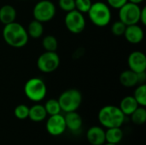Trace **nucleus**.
Wrapping results in <instances>:
<instances>
[{
	"label": "nucleus",
	"mask_w": 146,
	"mask_h": 145,
	"mask_svg": "<svg viewBox=\"0 0 146 145\" xmlns=\"http://www.w3.org/2000/svg\"><path fill=\"white\" fill-rule=\"evenodd\" d=\"M17 16L16 9L10 4H4L0 7V22L7 25L15 21Z\"/></svg>",
	"instance_id": "nucleus-15"
},
{
	"label": "nucleus",
	"mask_w": 146,
	"mask_h": 145,
	"mask_svg": "<svg viewBox=\"0 0 146 145\" xmlns=\"http://www.w3.org/2000/svg\"><path fill=\"white\" fill-rule=\"evenodd\" d=\"M42 46L45 51H56L58 48L57 38L54 35H46L43 38Z\"/></svg>",
	"instance_id": "nucleus-21"
},
{
	"label": "nucleus",
	"mask_w": 146,
	"mask_h": 145,
	"mask_svg": "<svg viewBox=\"0 0 146 145\" xmlns=\"http://www.w3.org/2000/svg\"><path fill=\"white\" fill-rule=\"evenodd\" d=\"M27 29V32L28 34V37L32 38H39L43 36L44 34V25L42 22L33 19L31 21L28 25Z\"/></svg>",
	"instance_id": "nucleus-19"
},
{
	"label": "nucleus",
	"mask_w": 146,
	"mask_h": 145,
	"mask_svg": "<svg viewBox=\"0 0 146 145\" xmlns=\"http://www.w3.org/2000/svg\"><path fill=\"white\" fill-rule=\"evenodd\" d=\"M137 78H138V84H145L146 81V73L145 71L137 73Z\"/></svg>",
	"instance_id": "nucleus-30"
},
{
	"label": "nucleus",
	"mask_w": 146,
	"mask_h": 145,
	"mask_svg": "<svg viewBox=\"0 0 146 145\" xmlns=\"http://www.w3.org/2000/svg\"><path fill=\"white\" fill-rule=\"evenodd\" d=\"M64 119H65L66 127L70 132L75 133V132H79L81 130L83 125V120L82 117L80 115V114H78L76 111L65 113Z\"/></svg>",
	"instance_id": "nucleus-14"
},
{
	"label": "nucleus",
	"mask_w": 146,
	"mask_h": 145,
	"mask_svg": "<svg viewBox=\"0 0 146 145\" xmlns=\"http://www.w3.org/2000/svg\"><path fill=\"white\" fill-rule=\"evenodd\" d=\"M90 145H92V144H90Z\"/></svg>",
	"instance_id": "nucleus-35"
},
{
	"label": "nucleus",
	"mask_w": 146,
	"mask_h": 145,
	"mask_svg": "<svg viewBox=\"0 0 146 145\" xmlns=\"http://www.w3.org/2000/svg\"><path fill=\"white\" fill-rule=\"evenodd\" d=\"M139 22H141L144 26H145L146 25V7L141 8L140 17H139Z\"/></svg>",
	"instance_id": "nucleus-31"
},
{
	"label": "nucleus",
	"mask_w": 146,
	"mask_h": 145,
	"mask_svg": "<svg viewBox=\"0 0 146 145\" xmlns=\"http://www.w3.org/2000/svg\"><path fill=\"white\" fill-rule=\"evenodd\" d=\"M56 8L50 0L38 1L33 9V18L42 23L50 21L56 15Z\"/></svg>",
	"instance_id": "nucleus-6"
},
{
	"label": "nucleus",
	"mask_w": 146,
	"mask_h": 145,
	"mask_svg": "<svg viewBox=\"0 0 146 145\" xmlns=\"http://www.w3.org/2000/svg\"><path fill=\"white\" fill-rule=\"evenodd\" d=\"M111 8L102 1L92 3L90 9L87 12L90 21L98 27L108 26L112 18Z\"/></svg>",
	"instance_id": "nucleus-3"
},
{
	"label": "nucleus",
	"mask_w": 146,
	"mask_h": 145,
	"mask_svg": "<svg viewBox=\"0 0 146 145\" xmlns=\"http://www.w3.org/2000/svg\"><path fill=\"white\" fill-rule=\"evenodd\" d=\"M24 94L27 99L34 103H39L44 99L47 94V86L40 78H31L24 85Z\"/></svg>",
	"instance_id": "nucleus-4"
},
{
	"label": "nucleus",
	"mask_w": 146,
	"mask_h": 145,
	"mask_svg": "<svg viewBox=\"0 0 146 145\" xmlns=\"http://www.w3.org/2000/svg\"><path fill=\"white\" fill-rule=\"evenodd\" d=\"M29 108L25 104H19L14 109L15 116L19 120H25L28 118Z\"/></svg>",
	"instance_id": "nucleus-25"
},
{
	"label": "nucleus",
	"mask_w": 146,
	"mask_h": 145,
	"mask_svg": "<svg viewBox=\"0 0 146 145\" xmlns=\"http://www.w3.org/2000/svg\"><path fill=\"white\" fill-rule=\"evenodd\" d=\"M44 106L40 103H36L29 108L28 118L33 122H41L46 119L47 116Z\"/></svg>",
	"instance_id": "nucleus-16"
},
{
	"label": "nucleus",
	"mask_w": 146,
	"mask_h": 145,
	"mask_svg": "<svg viewBox=\"0 0 146 145\" xmlns=\"http://www.w3.org/2000/svg\"><path fill=\"white\" fill-rule=\"evenodd\" d=\"M126 27H127V26L122 21L118 20V21H115L112 24V26H111V32L116 37L123 36L124 32H125V30H126Z\"/></svg>",
	"instance_id": "nucleus-26"
},
{
	"label": "nucleus",
	"mask_w": 146,
	"mask_h": 145,
	"mask_svg": "<svg viewBox=\"0 0 146 145\" xmlns=\"http://www.w3.org/2000/svg\"><path fill=\"white\" fill-rule=\"evenodd\" d=\"M46 131L51 136L56 137L63 134L67 130L64 115L61 114L50 115L45 124Z\"/></svg>",
	"instance_id": "nucleus-10"
},
{
	"label": "nucleus",
	"mask_w": 146,
	"mask_h": 145,
	"mask_svg": "<svg viewBox=\"0 0 146 145\" xmlns=\"http://www.w3.org/2000/svg\"><path fill=\"white\" fill-rule=\"evenodd\" d=\"M144 1L145 0H128V2H131V3H136V4H140Z\"/></svg>",
	"instance_id": "nucleus-32"
},
{
	"label": "nucleus",
	"mask_w": 146,
	"mask_h": 145,
	"mask_svg": "<svg viewBox=\"0 0 146 145\" xmlns=\"http://www.w3.org/2000/svg\"><path fill=\"white\" fill-rule=\"evenodd\" d=\"M132 121L135 125H143L146 121V109L145 107L139 106L130 115Z\"/></svg>",
	"instance_id": "nucleus-22"
},
{
	"label": "nucleus",
	"mask_w": 146,
	"mask_h": 145,
	"mask_svg": "<svg viewBox=\"0 0 146 145\" xmlns=\"http://www.w3.org/2000/svg\"><path fill=\"white\" fill-rule=\"evenodd\" d=\"M125 115L119 107L115 105H106L103 107L98 115V121L103 127L113 128L121 127L125 121Z\"/></svg>",
	"instance_id": "nucleus-2"
},
{
	"label": "nucleus",
	"mask_w": 146,
	"mask_h": 145,
	"mask_svg": "<svg viewBox=\"0 0 146 145\" xmlns=\"http://www.w3.org/2000/svg\"><path fill=\"white\" fill-rule=\"evenodd\" d=\"M103 145H117L115 144H111V143H104Z\"/></svg>",
	"instance_id": "nucleus-33"
},
{
	"label": "nucleus",
	"mask_w": 146,
	"mask_h": 145,
	"mask_svg": "<svg viewBox=\"0 0 146 145\" xmlns=\"http://www.w3.org/2000/svg\"><path fill=\"white\" fill-rule=\"evenodd\" d=\"M107 4L115 9H119L121 7H122L126 3L128 2V0H106Z\"/></svg>",
	"instance_id": "nucleus-29"
},
{
	"label": "nucleus",
	"mask_w": 146,
	"mask_h": 145,
	"mask_svg": "<svg viewBox=\"0 0 146 145\" xmlns=\"http://www.w3.org/2000/svg\"><path fill=\"white\" fill-rule=\"evenodd\" d=\"M60 56L56 51H44L37 59L38 70L44 73L55 72L60 66Z\"/></svg>",
	"instance_id": "nucleus-7"
},
{
	"label": "nucleus",
	"mask_w": 146,
	"mask_h": 145,
	"mask_svg": "<svg viewBox=\"0 0 146 145\" xmlns=\"http://www.w3.org/2000/svg\"><path fill=\"white\" fill-rule=\"evenodd\" d=\"M120 83L127 88L134 87L138 85V78H137V73L132 71L131 69L124 70L120 77H119Z\"/></svg>",
	"instance_id": "nucleus-18"
},
{
	"label": "nucleus",
	"mask_w": 146,
	"mask_h": 145,
	"mask_svg": "<svg viewBox=\"0 0 146 145\" xmlns=\"http://www.w3.org/2000/svg\"><path fill=\"white\" fill-rule=\"evenodd\" d=\"M118 10L119 20L122 21L126 26L139 24L141 12V8L139 4L127 2Z\"/></svg>",
	"instance_id": "nucleus-8"
},
{
	"label": "nucleus",
	"mask_w": 146,
	"mask_h": 145,
	"mask_svg": "<svg viewBox=\"0 0 146 145\" xmlns=\"http://www.w3.org/2000/svg\"><path fill=\"white\" fill-rule=\"evenodd\" d=\"M129 69L135 73H140L146 70V56L142 51L135 50L130 53L127 58Z\"/></svg>",
	"instance_id": "nucleus-11"
},
{
	"label": "nucleus",
	"mask_w": 146,
	"mask_h": 145,
	"mask_svg": "<svg viewBox=\"0 0 146 145\" xmlns=\"http://www.w3.org/2000/svg\"><path fill=\"white\" fill-rule=\"evenodd\" d=\"M57 100L64 113L77 111L82 103V95L78 89L71 88L64 91Z\"/></svg>",
	"instance_id": "nucleus-5"
},
{
	"label": "nucleus",
	"mask_w": 146,
	"mask_h": 145,
	"mask_svg": "<svg viewBox=\"0 0 146 145\" xmlns=\"http://www.w3.org/2000/svg\"><path fill=\"white\" fill-rule=\"evenodd\" d=\"M134 99L137 101L138 104L142 107L146 106V85H139L134 91L133 96Z\"/></svg>",
	"instance_id": "nucleus-23"
},
{
	"label": "nucleus",
	"mask_w": 146,
	"mask_h": 145,
	"mask_svg": "<svg viewBox=\"0 0 146 145\" xmlns=\"http://www.w3.org/2000/svg\"><path fill=\"white\" fill-rule=\"evenodd\" d=\"M126 40L132 44H138L141 43L145 37L143 28L138 24L127 26L124 35Z\"/></svg>",
	"instance_id": "nucleus-12"
},
{
	"label": "nucleus",
	"mask_w": 146,
	"mask_h": 145,
	"mask_svg": "<svg viewBox=\"0 0 146 145\" xmlns=\"http://www.w3.org/2000/svg\"><path fill=\"white\" fill-rule=\"evenodd\" d=\"M74 3L75 9L82 14L87 13L92 4V0H74Z\"/></svg>",
	"instance_id": "nucleus-27"
},
{
	"label": "nucleus",
	"mask_w": 146,
	"mask_h": 145,
	"mask_svg": "<svg viewBox=\"0 0 146 145\" xmlns=\"http://www.w3.org/2000/svg\"><path fill=\"white\" fill-rule=\"evenodd\" d=\"M64 23L66 28L74 34L81 33L85 30L86 25L84 14L76 9L67 12L64 17Z\"/></svg>",
	"instance_id": "nucleus-9"
},
{
	"label": "nucleus",
	"mask_w": 146,
	"mask_h": 145,
	"mask_svg": "<svg viewBox=\"0 0 146 145\" xmlns=\"http://www.w3.org/2000/svg\"><path fill=\"white\" fill-rule=\"evenodd\" d=\"M20 1H27V0H20Z\"/></svg>",
	"instance_id": "nucleus-34"
},
{
	"label": "nucleus",
	"mask_w": 146,
	"mask_h": 145,
	"mask_svg": "<svg viewBox=\"0 0 146 145\" xmlns=\"http://www.w3.org/2000/svg\"><path fill=\"white\" fill-rule=\"evenodd\" d=\"M139 106V105L133 96H127L121 101L119 108L125 116H130Z\"/></svg>",
	"instance_id": "nucleus-17"
},
{
	"label": "nucleus",
	"mask_w": 146,
	"mask_h": 145,
	"mask_svg": "<svg viewBox=\"0 0 146 145\" xmlns=\"http://www.w3.org/2000/svg\"><path fill=\"white\" fill-rule=\"evenodd\" d=\"M86 139L92 145H103L105 143V130L98 126L90 127L86 132Z\"/></svg>",
	"instance_id": "nucleus-13"
},
{
	"label": "nucleus",
	"mask_w": 146,
	"mask_h": 145,
	"mask_svg": "<svg viewBox=\"0 0 146 145\" xmlns=\"http://www.w3.org/2000/svg\"><path fill=\"white\" fill-rule=\"evenodd\" d=\"M123 138V131L121 127L108 128L105 131V143L118 144Z\"/></svg>",
	"instance_id": "nucleus-20"
},
{
	"label": "nucleus",
	"mask_w": 146,
	"mask_h": 145,
	"mask_svg": "<svg viewBox=\"0 0 146 145\" xmlns=\"http://www.w3.org/2000/svg\"><path fill=\"white\" fill-rule=\"evenodd\" d=\"M44 106L47 115H49L61 114V112H62V109H61V107H60V104H59V102L57 99H55V98L49 99L48 101H46V103H44Z\"/></svg>",
	"instance_id": "nucleus-24"
},
{
	"label": "nucleus",
	"mask_w": 146,
	"mask_h": 145,
	"mask_svg": "<svg viewBox=\"0 0 146 145\" xmlns=\"http://www.w3.org/2000/svg\"><path fill=\"white\" fill-rule=\"evenodd\" d=\"M58 6L62 10L67 12L75 9L74 0H58Z\"/></svg>",
	"instance_id": "nucleus-28"
},
{
	"label": "nucleus",
	"mask_w": 146,
	"mask_h": 145,
	"mask_svg": "<svg viewBox=\"0 0 146 145\" xmlns=\"http://www.w3.org/2000/svg\"><path fill=\"white\" fill-rule=\"evenodd\" d=\"M3 38L4 42L13 48L24 47L29 39L27 29L20 23L14 21L4 25L3 28Z\"/></svg>",
	"instance_id": "nucleus-1"
}]
</instances>
